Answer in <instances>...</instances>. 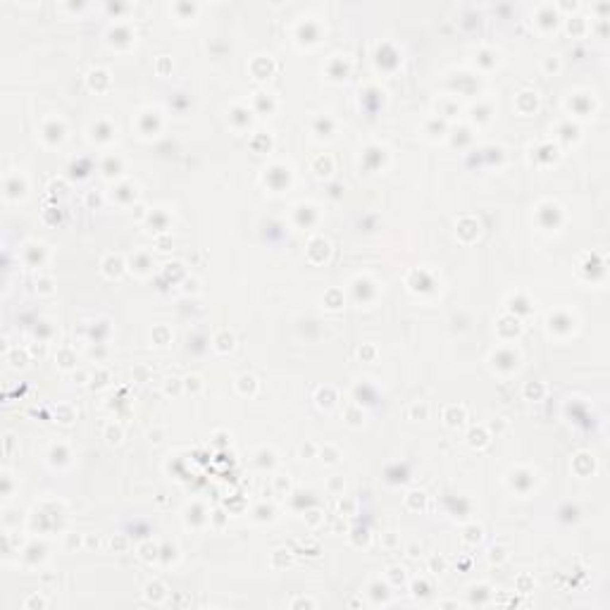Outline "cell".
Here are the masks:
<instances>
[{
	"mask_svg": "<svg viewBox=\"0 0 610 610\" xmlns=\"http://www.w3.org/2000/svg\"><path fill=\"white\" fill-rule=\"evenodd\" d=\"M107 437H110V439H107L110 444H119V437H122V431H119V429H115V431H112V427H110V431H107Z\"/></svg>",
	"mask_w": 610,
	"mask_h": 610,
	"instance_id": "obj_14",
	"label": "cell"
},
{
	"mask_svg": "<svg viewBox=\"0 0 610 610\" xmlns=\"http://www.w3.org/2000/svg\"><path fill=\"white\" fill-rule=\"evenodd\" d=\"M7 362H10L12 367H24V365H27V353H19V351L14 348V351H10V355H7Z\"/></svg>",
	"mask_w": 610,
	"mask_h": 610,
	"instance_id": "obj_9",
	"label": "cell"
},
{
	"mask_svg": "<svg viewBox=\"0 0 610 610\" xmlns=\"http://www.w3.org/2000/svg\"><path fill=\"white\" fill-rule=\"evenodd\" d=\"M43 255H46V246H43V243H29V246H24V260H27L31 267L41 265Z\"/></svg>",
	"mask_w": 610,
	"mask_h": 610,
	"instance_id": "obj_3",
	"label": "cell"
},
{
	"mask_svg": "<svg viewBox=\"0 0 610 610\" xmlns=\"http://www.w3.org/2000/svg\"><path fill=\"white\" fill-rule=\"evenodd\" d=\"M372 596H375V603H379V584H372ZM388 591L381 589V603H386Z\"/></svg>",
	"mask_w": 610,
	"mask_h": 610,
	"instance_id": "obj_12",
	"label": "cell"
},
{
	"mask_svg": "<svg viewBox=\"0 0 610 610\" xmlns=\"http://www.w3.org/2000/svg\"><path fill=\"white\" fill-rule=\"evenodd\" d=\"M122 267H124V265H122L119 257H107L103 263V272L107 277H119V274H122Z\"/></svg>",
	"mask_w": 610,
	"mask_h": 610,
	"instance_id": "obj_8",
	"label": "cell"
},
{
	"mask_svg": "<svg viewBox=\"0 0 610 610\" xmlns=\"http://www.w3.org/2000/svg\"><path fill=\"white\" fill-rule=\"evenodd\" d=\"M412 589H415V591H412V596H415V598H424L427 594H429V591H427V584H424V582H415V584H412Z\"/></svg>",
	"mask_w": 610,
	"mask_h": 610,
	"instance_id": "obj_11",
	"label": "cell"
},
{
	"mask_svg": "<svg viewBox=\"0 0 610 610\" xmlns=\"http://www.w3.org/2000/svg\"><path fill=\"white\" fill-rule=\"evenodd\" d=\"M493 365L498 369L517 367V353H515V351H498V353L493 355Z\"/></svg>",
	"mask_w": 610,
	"mask_h": 610,
	"instance_id": "obj_4",
	"label": "cell"
},
{
	"mask_svg": "<svg viewBox=\"0 0 610 610\" xmlns=\"http://www.w3.org/2000/svg\"><path fill=\"white\" fill-rule=\"evenodd\" d=\"M41 139L48 143V146H57V143H62L64 139V124L62 122H57V119H48L46 124H43L41 129Z\"/></svg>",
	"mask_w": 610,
	"mask_h": 610,
	"instance_id": "obj_2",
	"label": "cell"
},
{
	"mask_svg": "<svg viewBox=\"0 0 610 610\" xmlns=\"http://www.w3.org/2000/svg\"><path fill=\"white\" fill-rule=\"evenodd\" d=\"M146 598L152 601V603H162L167 598V591H165V584L162 582H150L146 586Z\"/></svg>",
	"mask_w": 610,
	"mask_h": 610,
	"instance_id": "obj_5",
	"label": "cell"
},
{
	"mask_svg": "<svg viewBox=\"0 0 610 610\" xmlns=\"http://www.w3.org/2000/svg\"><path fill=\"white\" fill-rule=\"evenodd\" d=\"M300 605H317L312 598H296V601H291V608H300Z\"/></svg>",
	"mask_w": 610,
	"mask_h": 610,
	"instance_id": "obj_13",
	"label": "cell"
},
{
	"mask_svg": "<svg viewBox=\"0 0 610 610\" xmlns=\"http://www.w3.org/2000/svg\"><path fill=\"white\" fill-rule=\"evenodd\" d=\"M24 608H46V601H43L38 594H34V596H29L27 601H24Z\"/></svg>",
	"mask_w": 610,
	"mask_h": 610,
	"instance_id": "obj_10",
	"label": "cell"
},
{
	"mask_svg": "<svg viewBox=\"0 0 610 610\" xmlns=\"http://www.w3.org/2000/svg\"><path fill=\"white\" fill-rule=\"evenodd\" d=\"M150 267H152V263H150V257H148L146 253H136V255L132 257V270H136L139 274H146Z\"/></svg>",
	"mask_w": 610,
	"mask_h": 610,
	"instance_id": "obj_6",
	"label": "cell"
},
{
	"mask_svg": "<svg viewBox=\"0 0 610 610\" xmlns=\"http://www.w3.org/2000/svg\"><path fill=\"white\" fill-rule=\"evenodd\" d=\"M3 193H5L7 201H19L27 195V179L21 177L19 172L7 174L5 181H3Z\"/></svg>",
	"mask_w": 610,
	"mask_h": 610,
	"instance_id": "obj_1",
	"label": "cell"
},
{
	"mask_svg": "<svg viewBox=\"0 0 610 610\" xmlns=\"http://www.w3.org/2000/svg\"><path fill=\"white\" fill-rule=\"evenodd\" d=\"M91 132H93V139H98V141H110L112 139V129L107 122H98V124H93L91 126Z\"/></svg>",
	"mask_w": 610,
	"mask_h": 610,
	"instance_id": "obj_7",
	"label": "cell"
}]
</instances>
